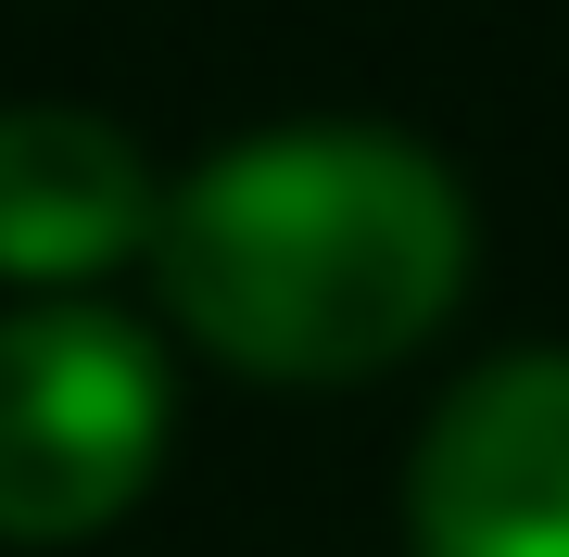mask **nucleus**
<instances>
[{
  "mask_svg": "<svg viewBox=\"0 0 569 557\" xmlns=\"http://www.w3.org/2000/svg\"><path fill=\"white\" fill-rule=\"evenodd\" d=\"M468 190L406 127H253L152 203L178 330L253 380H367L468 291Z\"/></svg>",
  "mask_w": 569,
  "mask_h": 557,
  "instance_id": "obj_1",
  "label": "nucleus"
},
{
  "mask_svg": "<svg viewBox=\"0 0 569 557\" xmlns=\"http://www.w3.org/2000/svg\"><path fill=\"white\" fill-rule=\"evenodd\" d=\"M164 355L114 305H13L0 317V533L77 545L164 456Z\"/></svg>",
  "mask_w": 569,
  "mask_h": 557,
  "instance_id": "obj_2",
  "label": "nucleus"
},
{
  "mask_svg": "<svg viewBox=\"0 0 569 557\" xmlns=\"http://www.w3.org/2000/svg\"><path fill=\"white\" fill-rule=\"evenodd\" d=\"M418 557H569V355H493L406 469Z\"/></svg>",
  "mask_w": 569,
  "mask_h": 557,
  "instance_id": "obj_3",
  "label": "nucleus"
},
{
  "mask_svg": "<svg viewBox=\"0 0 569 557\" xmlns=\"http://www.w3.org/2000/svg\"><path fill=\"white\" fill-rule=\"evenodd\" d=\"M152 166L89 102H13L0 115V279H102L152 241Z\"/></svg>",
  "mask_w": 569,
  "mask_h": 557,
  "instance_id": "obj_4",
  "label": "nucleus"
}]
</instances>
